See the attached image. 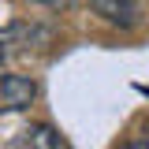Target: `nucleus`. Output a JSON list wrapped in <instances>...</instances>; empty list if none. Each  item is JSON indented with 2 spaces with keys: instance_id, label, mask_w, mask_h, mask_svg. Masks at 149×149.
Returning <instances> with one entry per match:
<instances>
[{
  "instance_id": "f257e3e1",
  "label": "nucleus",
  "mask_w": 149,
  "mask_h": 149,
  "mask_svg": "<svg viewBox=\"0 0 149 149\" xmlns=\"http://www.w3.org/2000/svg\"><path fill=\"white\" fill-rule=\"evenodd\" d=\"M34 97H37V86L26 74H4V78H0V108L22 112V108L34 104Z\"/></svg>"
},
{
  "instance_id": "f03ea898",
  "label": "nucleus",
  "mask_w": 149,
  "mask_h": 149,
  "mask_svg": "<svg viewBox=\"0 0 149 149\" xmlns=\"http://www.w3.org/2000/svg\"><path fill=\"white\" fill-rule=\"evenodd\" d=\"M90 4L112 26H134L138 22V0H90Z\"/></svg>"
},
{
  "instance_id": "7ed1b4c3",
  "label": "nucleus",
  "mask_w": 149,
  "mask_h": 149,
  "mask_svg": "<svg viewBox=\"0 0 149 149\" xmlns=\"http://www.w3.org/2000/svg\"><path fill=\"white\" fill-rule=\"evenodd\" d=\"M26 149H67V142H63V134L52 130L49 123H37V127L26 130Z\"/></svg>"
},
{
  "instance_id": "20e7f679",
  "label": "nucleus",
  "mask_w": 149,
  "mask_h": 149,
  "mask_svg": "<svg viewBox=\"0 0 149 149\" xmlns=\"http://www.w3.org/2000/svg\"><path fill=\"white\" fill-rule=\"evenodd\" d=\"M37 4H60V0H37Z\"/></svg>"
},
{
  "instance_id": "39448f33",
  "label": "nucleus",
  "mask_w": 149,
  "mask_h": 149,
  "mask_svg": "<svg viewBox=\"0 0 149 149\" xmlns=\"http://www.w3.org/2000/svg\"><path fill=\"white\" fill-rule=\"evenodd\" d=\"M0 60H4V49H0Z\"/></svg>"
}]
</instances>
